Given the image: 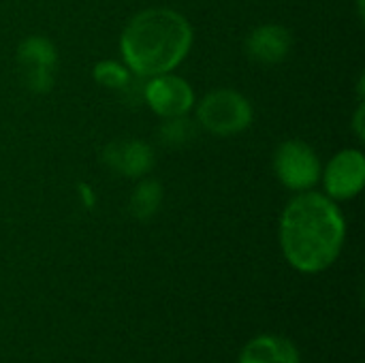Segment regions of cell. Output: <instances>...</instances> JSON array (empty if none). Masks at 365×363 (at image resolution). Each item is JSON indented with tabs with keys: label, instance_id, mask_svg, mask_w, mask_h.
<instances>
[{
	"label": "cell",
	"instance_id": "9",
	"mask_svg": "<svg viewBox=\"0 0 365 363\" xmlns=\"http://www.w3.org/2000/svg\"><path fill=\"white\" fill-rule=\"evenodd\" d=\"M293 39L284 26L265 24L255 28L246 39V53L259 64H278L291 51Z\"/></svg>",
	"mask_w": 365,
	"mask_h": 363
},
{
	"label": "cell",
	"instance_id": "1",
	"mask_svg": "<svg viewBox=\"0 0 365 363\" xmlns=\"http://www.w3.org/2000/svg\"><path fill=\"white\" fill-rule=\"evenodd\" d=\"M344 218L338 205L319 195L304 193L295 197L280 220V244L287 261L304 274L327 270L344 244Z\"/></svg>",
	"mask_w": 365,
	"mask_h": 363
},
{
	"label": "cell",
	"instance_id": "7",
	"mask_svg": "<svg viewBox=\"0 0 365 363\" xmlns=\"http://www.w3.org/2000/svg\"><path fill=\"white\" fill-rule=\"evenodd\" d=\"M365 182V158L359 150H342L325 169V188L334 199H353Z\"/></svg>",
	"mask_w": 365,
	"mask_h": 363
},
{
	"label": "cell",
	"instance_id": "5",
	"mask_svg": "<svg viewBox=\"0 0 365 363\" xmlns=\"http://www.w3.org/2000/svg\"><path fill=\"white\" fill-rule=\"evenodd\" d=\"M274 169L278 180L293 190L312 188L321 175V163L317 158V152L299 139L284 141L278 148L274 158Z\"/></svg>",
	"mask_w": 365,
	"mask_h": 363
},
{
	"label": "cell",
	"instance_id": "14",
	"mask_svg": "<svg viewBox=\"0 0 365 363\" xmlns=\"http://www.w3.org/2000/svg\"><path fill=\"white\" fill-rule=\"evenodd\" d=\"M361 118H364V107L357 111V118H355V126H357V135L364 137V128H361Z\"/></svg>",
	"mask_w": 365,
	"mask_h": 363
},
{
	"label": "cell",
	"instance_id": "13",
	"mask_svg": "<svg viewBox=\"0 0 365 363\" xmlns=\"http://www.w3.org/2000/svg\"><path fill=\"white\" fill-rule=\"evenodd\" d=\"M94 79L105 86V88H113V90H122L128 81H130V75L126 71V66L113 62V60H103L94 66L92 71Z\"/></svg>",
	"mask_w": 365,
	"mask_h": 363
},
{
	"label": "cell",
	"instance_id": "10",
	"mask_svg": "<svg viewBox=\"0 0 365 363\" xmlns=\"http://www.w3.org/2000/svg\"><path fill=\"white\" fill-rule=\"evenodd\" d=\"M237 363H299V353L291 340L267 334L250 340Z\"/></svg>",
	"mask_w": 365,
	"mask_h": 363
},
{
	"label": "cell",
	"instance_id": "4",
	"mask_svg": "<svg viewBox=\"0 0 365 363\" xmlns=\"http://www.w3.org/2000/svg\"><path fill=\"white\" fill-rule=\"evenodd\" d=\"M17 64L21 81L34 94H45L56 81L58 53L51 41L45 36H28L17 47Z\"/></svg>",
	"mask_w": 365,
	"mask_h": 363
},
{
	"label": "cell",
	"instance_id": "8",
	"mask_svg": "<svg viewBox=\"0 0 365 363\" xmlns=\"http://www.w3.org/2000/svg\"><path fill=\"white\" fill-rule=\"evenodd\" d=\"M103 160L120 175L141 178L154 167V152L143 141L118 139L103 150Z\"/></svg>",
	"mask_w": 365,
	"mask_h": 363
},
{
	"label": "cell",
	"instance_id": "2",
	"mask_svg": "<svg viewBox=\"0 0 365 363\" xmlns=\"http://www.w3.org/2000/svg\"><path fill=\"white\" fill-rule=\"evenodd\" d=\"M190 45V24L171 9H148L135 15L120 41L126 66L139 77H156L173 71L186 58Z\"/></svg>",
	"mask_w": 365,
	"mask_h": 363
},
{
	"label": "cell",
	"instance_id": "6",
	"mask_svg": "<svg viewBox=\"0 0 365 363\" xmlns=\"http://www.w3.org/2000/svg\"><path fill=\"white\" fill-rule=\"evenodd\" d=\"M143 98L152 111L163 118L184 116L195 105V92L190 83L169 73L152 77L143 88Z\"/></svg>",
	"mask_w": 365,
	"mask_h": 363
},
{
	"label": "cell",
	"instance_id": "11",
	"mask_svg": "<svg viewBox=\"0 0 365 363\" xmlns=\"http://www.w3.org/2000/svg\"><path fill=\"white\" fill-rule=\"evenodd\" d=\"M163 201V186L156 180H143L130 197V214L137 220H150Z\"/></svg>",
	"mask_w": 365,
	"mask_h": 363
},
{
	"label": "cell",
	"instance_id": "12",
	"mask_svg": "<svg viewBox=\"0 0 365 363\" xmlns=\"http://www.w3.org/2000/svg\"><path fill=\"white\" fill-rule=\"evenodd\" d=\"M197 137V126L192 120L184 118V116H175V118H167V122L160 124L158 128V139L169 145V148H180L190 143Z\"/></svg>",
	"mask_w": 365,
	"mask_h": 363
},
{
	"label": "cell",
	"instance_id": "3",
	"mask_svg": "<svg viewBox=\"0 0 365 363\" xmlns=\"http://www.w3.org/2000/svg\"><path fill=\"white\" fill-rule=\"evenodd\" d=\"M199 124L214 135H235L250 126L252 107L246 96L235 90L220 88L210 92L197 109Z\"/></svg>",
	"mask_w": 365,
	"mask_h": 363
}]
</instances>
